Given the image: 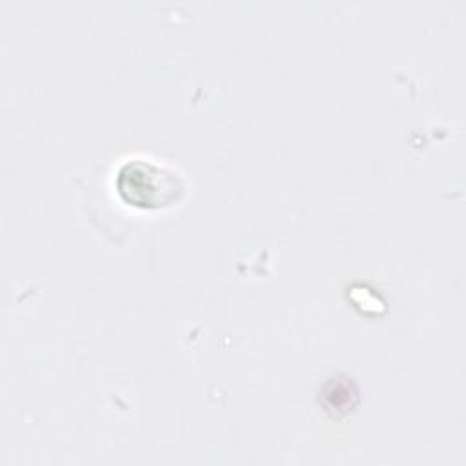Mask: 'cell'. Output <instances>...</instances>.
I'll use <instances>...</instances> for the list:
<instances>
[{
    "label": "cell",
    "instance_id": "cell-1",
    "mask_svg": "<svg viewBox=\"0 0 466 466\" xmlns=\"http://www.w3.org/2000/svg\"><path fill=\"white\" fill-rule=\"evenodd\" d=\"M116 186L120 197L138 208H160L169 204L180 189L173 173L142 160L126 164L118 171Z\"/></svg>",
    "mask_w": 466,
    "mask_h": 466
}]
</instances>
